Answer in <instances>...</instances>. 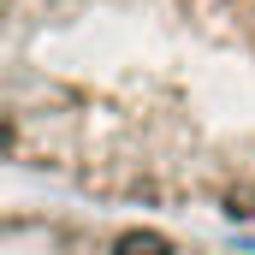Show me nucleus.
<instances>
[{
  "mask_svg": "<svg viewBox=\"0 0 255 255\" xmlns=\"http://www.w3.org/2000/svg\"><path fill=\"white\" fill-rule=\"evenodd\" d=\"M0 172L71 208L255 226V0H0Z\"/></svg>",
  "mask_w": 255,
  "mask_h": 255,
  "instance_id": "f257e3e1",
  "label": "nucleus"
},
{
  "mask_svg": "<svg viewBox=\"0 0 255 255\" xmlns=\"http://www.w3.org/2000/svg\"><path fill=\"white\" fill-rule=\"evenodd\" d=\"M0 255H255L172 220L101 214L71 202H0Z\"/></svg>",
  "mask_w": 255,
  "mask_h": 255,
  "instance_id": "f03ea898",
  "label": "nucleus"
}]
</instances>
